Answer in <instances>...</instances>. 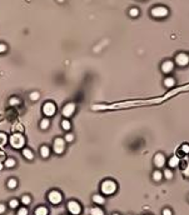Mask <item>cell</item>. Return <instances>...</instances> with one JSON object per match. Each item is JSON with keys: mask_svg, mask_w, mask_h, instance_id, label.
<instances>
[{"mask_svg": "<svg viewBox=\"0 0 189 215\" xmlns=\"http://www.w3.org/2000/svg\"><path fill=\"white\" fill-rule=\"evenodd\" d=\"M49 125H50V120H49L48 118H44V119L40 121V129L46 130V129L49 128Z\"/></svg>", "mask_w": 189, "mask_h": 215, "instance_id": "2e32d148", "label": "cell"}, {"mask_svg": "<svg viewBox=\"0 0 189 215\" xmlns=\"http://www.w3.org/2000/svg\"><path fill=\"white\" fill-rule=\"evenodd\" d=\"M93 202H94L95 204H99V205H102V204H104V203H105V199H104L102 195H99V194H95V195L93 196Z\"/></svg>", "mask_w": 189, "mask_h": 215, "instance_id": "9a60e30c", "label": "cell"}, {"mask_svg": "<svg viewBox=\"0 0 189 215\" xmlns=\"http://www.w3.org/2000/svg\"><path fill=\"white\" fill-rule=\"evenodd\" d=\"M30 202H31V199H30V196H29V195H24V196L22 198V203H23L24 205L30 204Z\"/></svg>", "mask_w": 189, "mask_h": 215, "instance_id": "f546056e", "label": "cell"}, {"mask_svg": "<svg viewBox=\"0 0 189 215\" xmlns=\"http://www.w3.org/2000/svg\"><path fill=\"white\" fill-rule=\"evenodd\" d=\"M183 173H184V175H185L187 178H189V165H187V166H185Z\"/></svg>", "mask_w": 189, "mask_h": 215, "instance_id": "d590c367", "label": "cell"}, {"mask_svg": "<svg viewBox=\"0 0 189 215\" xmlns=\"http://www.w3.org/2000/svg\"><path fill=\"white\" fill-rule=\"evenodd\" d=\"M6 49H8V48H6V45H5V44H3V43H0V54L5 53V51H6Z\"/></svg>", "mask_w": 189, "mask_h": 215, "instance_id": "e575fe53", "label": "cell"}, {"mask_svg": "<svg viewBox=\"0 0 189 215\" xmlns=\"http://www.w3.org/2000/svg\"><path fill=\"white\" fill-rule=\"evenodd\" d=\"M29 98H30V100H33V101H37V100L40 98V94H39L38 92H33V93H30Z\"/></svg>", "mask_w": 189, "mask_h": 215, "instance_id": "4316f807", "label": "cell"}, {"mask_svg": "<svg viewBox=\"0 0 189 215\" xmlns=\"http://www.w3.org/2000/svg\"><path fill=\"white\" fill-rule=\"evenodd\" d=\"M58 1H59V3H63V1H64V0H58Z\"/></svg>", "mask_w": 189, "mask_h": 215, "instance_id": "f35d334b", "label": "cell"}, {"mask_svg": "<svg viewBox=\"0 0 189 215\" xmlns=\"http://www.w3.org/2000/svg\"><path fill=\"white\" fill-rule=\"evenodd\" d=\"M55 112H57V106H55V104L52 103V101H46L44 105H43V113L45 116L48 118H50L55 114Z\"/></svg>", "mask_w": 189, "mask_h": 215, "instance_id": "277c9868", "label": "cell"}, {"mask_svg": "<svg viewBox=\"0 0 189 215\" xmlns=\"http://www.w3.org/2000/svg\"><path fill=\"white\" fill-rule=\"evenodd\" d=\"M179 163H180V161H179V158H178V156H172V158L169 159V163H168V164H169L170 168H177V166L179 165Z\"/></svg>", "mask_w": 189, "mask_h": 215, "instance_id": "4fadbf2b", "label": "cell"}, {"mask_svg": "<svg viewBox=\"0 0 189 215\" xmlns=\"http://www.w3.org/2000/svg\"><path fill=\"white\" fill-rule=\"evenodd\" d=\"M162 178H163V174H162V173H160L159 170H157V171L153 173V179L155 180V182H160V180H162Z\"/></svg>", "mask_w": 189, "mask_h": 215, "instance_id": "484cf974", "label": "cell"}, {"mask_svg": "<svg viewBox=\"0 0 189 215\" xmlns=\"http://www.w3.org/2000/svg\"><path fill=\"white\" fill-rule=\"evenodd\" d=\"M15 164H16V161L14 160L13 158H8L5 160V166L6 168H14V166H15Z\"/></svg>", "mask_w": 189, "mask_h": 215, "instance_id": "ffe728a7", "label": "cell"}, {"mask_svg": "<svg viewBox=\"0 0 189 215\" xmlns=\"http://www.w3.org/2000/svg\"><path fill=\"white\" fill-rule=\"evenodd\" d=\"M40 155L43 158H48L49 155H50V149H49L46 145H43V147L40 148Z\"/></svg>", "mask_w": 189, "mask_h": 215, "instance_id": "5bb4252c", "label": "cell"}, {"mask_svg": "<svg viewBox=\"0 0 189 215\" xmlns=\"http://www.w3.org/2000/svg\"><path fill=\"white\" fill-rule=\"evenodd\" d=\"M129 15H130V16H133V18H137V16L139 15V10H138L137 8L130 9V10H129Z\"/></svg>", "mask_w": 189, "mask_h": 215, "instance_id": "83f0119b", "label": "cell"}, {"mask_svg": "<svg viewBox=\"0 0 189 215\" xmlns=\"http://www.w3.org/2000/svg\"><path fill=\"white\" fill-rule=\"evenodd\" d=\"M100 190L105 195H111V194H114L117 191V184L113 180H104L100 185Z\"/></svg>", "mask_w": 189, "mask_h": 215, "instance_id": "6da1fadb", "label": "cell"}, {"mask_svg": "<svg viewBox=\"0 0 189 215\" xmlns=\"http://www.w3.org/2000/svg\"><path fill=\"white\" fill-rule=\"evenodd\" d=\"M23 130H24V128H23L22 124L16 123V124H14V125H13V131H14V133H22Z\"/></svg>", "mask_w": 189, "mask_h": 215, "instance_id": "603a6c76", "label": "cell"}, {"mask_svg": "<svg viewBox=\"0 0 189 215\" xmlns=\"http://www.w3.org/2000/svg\"><path fill=\"white\" fill-rule=\"evenodd\" d=\"M5 205L4 204H0V214H3V213H5Z\"/></svg>", "mask_w": 189, "mask_h": 215, "instance_id": "74e56055", "label": "cell"}, {"mask_svg": "<svg viewBox=\"0 0 189 215\" xmlns=\"http://www.w3.org/2000/svg\"><path fill=\"white\" fill-rule=\"evenodd\" d=\"M154 164H155L157 168H163L165 164V156L163 154H160V153H158V154L154 156Z\"/></svg>", "mask_w": 189, "mask_h": 215, "instance_id": "30bf717a", "label": "cell"}, {"mask_svg": "<svg viewBox=\"0 0 189 215\" xmlns=\"http://www.w3.org/2000/svg\"><path fill=\"white\" fill-rule=\"evenodd\" d=\"M48 199H49V202H50L52 204L57 205V204H59V203L61 202L63 196H61V194H60L59 191H57V190H53V191H50V193H49Z\"/></svg>", "mask_w": 189, "mask_h": 215, "instance_id": "8992f818", "label": "cell"}, {"mask_svg": "<svg viewBox=\"0 0 189 215\" xmlns=\"http://www.w3.org/2000/svg\"><path fill=\"white\" fill-rule=\"evenodd\" d=\"M163 215H173V214H172V210H169V209H164V210H163Z\"/></svg>", "mask_w": 189, "mask_h": 215, "instance_id": "8d00e7d4", "label": "cell"}, {"mask_svg": "<svg viewBox=\"0 0 189 215\" xmlns=\"http://www.w3.org/2000/svg\"><path fill=\"white\" fill-rule=\"evenodd\" d=\"M16 215H28V209L26 208H20L16 213Z\"/></svg>", "mask_w": 189, "mask_h": 215, "instance_id": "4dcf8cb0", "label": "cell"}, {"mask_svg": "<svg viewBox=\"0 0 189 215\" xmlns=\"http://www.w3.org/2000/svg\"><path fill=\"white\" fill-rule=\"evenodd\" d=\"M150 14L154 18H165L168 15V9L164 6H155L150 10Z\"/></svg>", "mask_w": 189, "mask_h": 215, "instance_id": "5b68a950", "label": "cell"}, {"mask_svg": "<svg viewBox=\"0 0 189 215\" xmlns=\"http://www.w3.org/2000/svg\"><path fill=\"white\" fill-rule=\"evenodd\" d=\"M6 143H8V136H6V134L0 133V148H3Z\"/></svg>", "mask_w": 189, "mask_h": 215, "instance_id": "d6986e66", "label": "cell"}, {"mask_svg": "<svg viewBox=\"0 0 189 215\" xmlns=\"http://www.w3.org/2000/svg\"><path fill=\"white\" fill-rule=\"evenodd\" d=\"M180 149H182V151H183V153L188 154V153H189V145H188V144H183V145H182V148H180Z\"/></svg>", "mask_w": 189, "mask_h": 215, "instance_id": "836d02e7", "label": "cell"}, {"mask_svg": "<svg viewBox=\"0 0 189 215\" xmlns=\"http://www.w3.org/2000/svg\"><path fill=\"white\" fill-rule=\"evenodd\" d=\"M164 176H165L167 179H172V178H173V173H172V170L167 169V170L164 171Z\"/></svg>", "mask_w": 189, "mask_h": 215, "instance_id": "1f68e13d", "label": "cell"}, {"mask_svg": "<svg viewBox=\"0 0 189 215\" xmlns=\"http://www.w3.org/2000/svg\"><path fill=\"white\" fill-rule=\"evenodd\" d=\"M53 150H54V153H57V154H63L65 150V140L61 139V138H57L53 144Z\"/></svg>", "mask_w": 189, "mask_h": 215, "instance_id": "3957f363", "label": "cell"}, {"mask_svg": "<svg viewBox=\"0 0 189 215\" xmlns=\"http://www.w3.org/2000/svg\"><path fill=\"white\" fill-rule=\"evenodd\" d=\"M23 155H24V158H25V159H28V160H33V159H34V154H33V151H31L30 149H28V148L23 149Z\"/></svg>", "mask_w": 189, "mask_h": 215, "instance_id": "7c38bea8", "label": "cell"}, {"mask_svg": "<svg viewBox=\"0 0 189 215\" xmlns=\"http://www.w3.org/2000/svg\"><path fill=\"white\" fill-rule=\"evenodd\" d=\"M113 215H119V214H113Z\"/></svg>", "mask_w": 189, "mask_h": 215, "instance_id": "ab89813d", "label": "cell"}, {"mask_svg": "<svg viewBox=\"0 0 189 215\" xmlns=\"http://www.w3.org/2000/svg\"><path fill=\"white\" fill-rule=\"evenodd\" d=\"M90 215H104V211L100 208H92L90 209Z\"/></svg>", "mask_w": 189, "mask_h": 215, "instance_id": "7402d4cb", "label": "cell"}, {"mask_svg": "<svg viewBox=\"0 0 189 215\" xmlns=\"http://www.w3.org/2000/svg\"><path fill=\"white\" fill-rule=\"evenodd\" d=\"M18 205H19V202L16 199H13V200L9 202V206L11 208V209H15V208H18Z\"/></svg>", "mask_w": 189, "mask_h": 215, "instance_id": "f1b7e54d", "label": "cell"}, {"mask_svg": "<svg viewBox=\"0 0 189 215\" xmlns=\"http://www.w3.org/2000/svg\"><path fill=\"white\" fill-rule=\"evenodd\" d=\"M75 112V104L74 103H68L63 108V115L65 118H70Z\"/></svg>", "mask_w": 189, "mask_h": 215, "instance_id": "ba28073f", "label": "cell"}, {"mask_svg": "<svg viewBox=\"0 0 189 215\" xmlns=\"http://www.w3.org/2000/svg\"><path fill=\"white\" fill-rule=\"evenodd\" d=\"M68 210L70 211L73 215H78L81 211V208H80L79 203H76V202H74V200H73V202L68 203Z\"/></svg>", "mask_w": 189, "mask_h": 215, "instance_id": "9c48e42d", "label": "cell"}, {"mask_svg": "<svg viewBox=\"0 0 189 215\" xmlns=\"http://www.w3.org/2000/svg\"><path fill=\"white\" fill-rule=\"evenodd\" d=\"M16 185H18L16 179H9V180H8V188H9V189H15Z\"/></svg>", "mask_w": 189, "mask_h": 215, "instance_id": "d4e9b609", "label": "cell"}, {"mask_svg": "<svg viewBox=\"0 0 189 215\" xmlns=\"http://www.w3.org/2000/svg\"><path fill=\"white\" fill-rule=\"evenodd\" d=\"M176 63L179 65V66H185L188 65L189 63V55L184 54V53H180L176 57Z\"/></svg>", "mask_w": 189, "mask_h": 215, "instance_id": "52a82bcc", "label": "cell"}, {"mask_svg": "<svg viewBox=\"0 0 189 215\" xmlns=\"http://www.w3.org/2000/svg\"><path fill=\"white\" fill-rule=\"evenodd\" d=\"M9 143H10V145L14 149H20V148H23L25 145V139L20 133H14L10 136Z\"/></svg>", "mask_w": 189, "mask_h": 215, "instance_id": "7a4b0ae2", "label": "cell"}, {"mask_svg": "<svg viewBox=\"0 0 189 215\" xmlns=\"http://www.w3.org/2000/svg\"><path fill=\"white\" fill-rule=\"evenodd\" d=\"M74 140V135L70 133V134H66L65 135V141H68V143H72Z\"/></svg>", "mask_w": 189, "mask_h": 215, "instance_id": "d6a6232c", "label": "cell"}, {"mask_svg": "<svg viewBox=\"0 0 189 215\" xmlns=\"http://www.w3.org/2000/svg\"><path fill=\"white\" fill-rule=\"evenodd\" d=\"M61 128L64 129V130H70V128H72L70 121H69L68 119H64V120L61 121Z\"/></svg>", "mask_w": 189, "mask_h": 215, "instance_id": "cb8c5ba5", "label": "cell"}, {"mask_svg": "<svg viewBox=\"0 0 189 215\" xmlns=\"http://www.w3.org/2000/svg\"><path fill=\"white\" fill-rule=\"evenodd\" d=\"M9 105H10V106H18V105H20V99L16 98V96H14V98H10V100H9Z\"/></svg>", "mask_w": 189, "mask_h": 215, "instance_id": "44dd1931", "label": "cell"}, {"mask_svg": "<svg viewBox=\"0 0 189 215\" xmlns=\"http://www.w3.org/2000/svg\"><path fill=\"white\" fill-rule=\"evenodd\" d=\"M35 215H48V209L45 206H39L35 210Z\"/></svg>", "mask_w": 189, "mask_h": 215, "instance_id": "ac0fdd59", "label": "cell"}, {"mask_svg": "<svg viewBox=\"0 0 189 215\" xmlns=\"http://www.w3.org/2000/svg\"><path fill=\"white\" fill-rule=\"evenodd\" d=\"M164 85H165L167 88H173L174 85H176V80H174L173 78H165Z\"/></svg>", "mask_w": 189, "mask_h": 215, "instance_id": "e0dca14e", "label": "cell"}, {"mask_svg": "<svg viewBox=\"0 0 189 215\" xmlns=\"http://www.w3.org/2000/svg\"><path fill=\"white\" fill-rule=\"evenodd\" d=\"M173 68H174V64H173V61L170 60H168V61H164V63L162 64V71L168 74V73H170L173 70Z\"/></svg>", "mask_w": 189, "mask_h": 215, "instance_id": "8fae6325", "label": "cell"}]
</instances>
